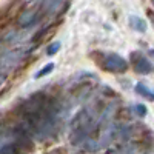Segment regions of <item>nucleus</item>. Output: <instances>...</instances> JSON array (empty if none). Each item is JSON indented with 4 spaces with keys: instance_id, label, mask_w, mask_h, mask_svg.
I'll use <instances>...</instances> for the list:
<instances>
[{
    "instance_id": "1",
    "label": "nucleus",
    "mask_w": 154,
    "mask_h": 154,
    "mask_svg": "<svg viewBox=\"0 0 154 154\" xmlns=\"http://www.w3.org/2000/svg\"><path fill=\"white\" fill-rule=\"evenodd\" d=\"M59 105L54 99L35 94L26 100L23 108L25 130L37 139L49 137L54 133L59 119Z\"/></svg>"
},
{
    "instance_id": "2",
    "label": "nucleus",
    "mask_w": 154,
    "mask_h": 154,
    "mask_svg": "<svg viewBox=\"0 0 154 154\" xmlns=\"http://www.w3.org/2000/svg\"><path fill=\"white\" fill-rule=\"evenodd\" d=\"M93 125V119L86 111H80L72 120V128H71V140L72 143H80L86 137L89 128Z\"/></svg>"
},
{
    "instance_id": "3",
    "label": "nucleus",
    "mask_w": 154,
    "mask_h": 154,
    "mask_svg": "<svg viewBox=\"0 0 154 154\" xmlns=\"http://www.w3.org/2000/svg\"><path fill=\"white\" fill-rule=\"evenodd\" d=\"M103 66L112 72H123L128 69V63L125 62V59H122L117 54H108V56H105Z\"/></svg>"
},
{
    "instance_id": "4",
    "label": "nucleus",
    "mask_w": 154,
    "mask_h": 154,
    "mask_svg": "<svg viewBox=\"0 0 154 154\" xmlns=\"http://www.w3.org/2000/svg\"><path fill=\"white\" fill-rule=\"evenodd\" d=\"M131 57H133V60H134V68H136L137 72H140V74H148V72H151V71L154 69L152 65L149 63V60H148L145 56H142V54H133Z\"/></svg>"
},
{
    "instance_id": "5",
    "label": "nucleus",
    "mask_w": 154,
    "mask_h": 154,
    "mask_svg": "<svg viewBox=\"0 0 154 154\" xmlns=\"http://www.w3.org/2000/svg\"><path fill=\"white\" fill-rule=\"evenodd\" d=\"M130 26L134 31L145 32L146 31V22L142 17H139V16H130Z\"/></svg>"
},
{
    "instance_id": "6",
    "label": "nucleus",
    "mask_w": 154,
    "mask_h": 154,
    "mask_svg": "<svg viewBox=\"0 0 154 154\" xmlns=\"http://www.w3.org/2000/svg\"><path fill=\"white\" fill-rule=\"evenodd\" d=\"M63 2H65V0H45V9H46V12H48V14H54V12H57L62 8Z\"/></svg>"
},
{
    "instance_id": "7",
    "label": "nucleus",
    "mask_w": 154,
    "mask_h": 154,
    "mask_svg": "<svg viewBox=\"0 0 154 154\" xmlns=\"http://www.w3.org/2000/svg\"><path fill=\"white\" fill-rule=\"evenodd\" d=\"M35 22V12L29 11V12H25V14H22V17L19 19V25L20 26H31V25Z\"/></svg>"
},
{
    "instance_id": "8",
    "label": "nucleus",
    "mask_w": 154,
    "mask_h": 154,
    "mask_svg": "<svg viewBox=\"0 0 154 154\" xmlns=\"http://www.w3.org/2000/svg\"><path fill=\"white\" fill-rule=\"evenodd\" d=\"M136 93H139L140 96H143L149 100H154V91H151L149 88H146L143 83H137L136 85Z\"/></svg>"
},
{
    "instance_id": "9",
    "label": "nucleus",
    "mask_w": 154,
    "mask_h": 154,
    "mask_svg": "<svg viewBox=\"0 0 154 154\" xmlns=\"http://www.w3.org/2000/svg\"><path fill=\"white\" fill-rule=\"evenodd\" d=\"M54 69V63H48V65L46 66H43L40 71H38L34 77H35V79H38V77H43V75H46V74H49L51 71H53Z\"/></svg>"
},
{
    "instance_id": "10",
    "label": "nucleus",
    "mask_w": 154,
    "mask_h": 154,
    "mask_svg": "<svg viewBox=\"0 0 154 154\" xmlns=\"http://www.w3.org/2000/svg\"><path fill=\"white\" fill-rule=\"evenodd\" d=\"M59 49H60V43H59V42H54V43H51V45L48 46L46 54H48V56H54Z\"/></svg>"
},
{
    "instance_id": "11",
    "label": "nucleus",
    "mask_w": 154,
    "mask_h": 154,
    "mask_svg": "<svg viewBox=\"0 0 154 154\" xmlns=\"http://www.w3.org/2000/svg\"><path fill=\"white\" fill-rule=\"evenodd\" d=\"M136 111H139V116H142V117H145V116H146V108H145V105H142V103L136 105Z\"/></svg>"
},
{
    "instance_id": "12",
    "label": "nucleus",
    "mask_w": 154,
    "mask_h": 154,
    "mask_svg": "<svg viewBox=\"0 0 154 154\" xmlns=\"http://www.w3.org/2000/svg\"><path fill=\"white\" fill-rule=\"evenodd\" d=\"M151 54H152V56H154V49H151Z\"/></svg>"
}]
</instances>
